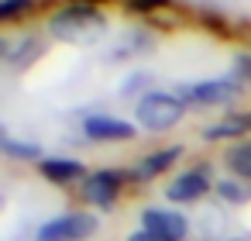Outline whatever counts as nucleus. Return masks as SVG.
I'll list each match as a JSON object with an SVG mask.
<instances>
[{
	"label": "nucleus",
	"instance_id": "obj_18",
	"mask_svg": "<svg viewBox=\"0 0 251 241\" xmlns=\"http://www.w3.org/2000/svg\"><path fill=\"white\" fill-rule=\"evenodd\" d=\"M127 7L131 11H155V7H169V0H127Z\"/></svg>",
	"mask_w": 251,
	"mask_h": 241
},
{
	"label": "nucleus",
	"instance_id": "obj_2",
	"mask_svg": "<svg viewBox=\"0 0 251 241\" xmlns=\"http://www.w3.org/2000/svg\"><path fill=\"white\" fill-rule=\"evenodd\" d=\"M134 117H138V128L158 134V131H169L176 128L182 117H186V104L179 93H165V90H151L138 100L134 107Z\"/></svg>",
	"mask_w": 251,
	"mask_h": 241
},
{
	"label": "nucleus",
	"instance_id": "obj_19",
	"mask_svg": "<svg viewBox=\"0 0 251 241\" xmlns=\"http://www.w3.org/2000/svg\"><path fill=\"white\" fill-rule=\"evenodd\" d=\"M127 241H165V238H158V234H151V231H145V227H141V231H134Z\"/></svg>",
	"mask_w": 251,
	"mask_h": 241
},
{
	"label": "nucleus",
	"instance_id": "obj_11",
	"mask_svg": "<svg viewBox=\"0 0 251 241\" xmlns=\"http://www.w3.org/2000/svg\"><path fill=\"white\" fill-rule=\"evenodd\" d=\"M248 131H251V114H230V117L210 124L203 134H206V141H217V138H241Z\"/></svg>",
	"mask_w": 251,
	"mask_h": 241
},
{
	"label": "nucleus",
	"instance_id": "obj_3",
	"mask_svg": "<svg viewBox=\"0 0 251 241\" xmlns=\"http://www.w3.org/2000/svg\"><path fill=\"white\" fill-rule=\"evenodd\" d=\"M97 231V217L93 214H62V217H52L38 227L35 241H86L93 238Z\"/></svg>",
	"mask_w": 251,
	"mask_h": 241
},
{
	"label": "nucleus",
	"instance_id": "obj_1",
	"mask_svg": "<svg viewBox=\"0 0 251 241\" xmlns=\"http://www.w3.org/2000/svg\"><path fill=\"white\" fill-rule=\"evenodd\" d=\"M107 18L90 4H69L49 18V31L62 42H93L103 31Z\"/></svg>",
	"mask_w": 251,
	"mask_h": 241
},
{
	"label": "nucleus",
	"instance_id": "obj_12",
	"mask_svg": "<svg viewBox=\"0 0 251 241\" xmlns=\"http://www.w3.org/2000/svg\"><path fill=\"white\" fill-rule=\"evenodd\" d=\"M42 52H45V42H42V38H21L18 45L7 49V62H11L14 69H25V66H31Z\"/></svg>",
	"mask_w": 251,
	"mask_h": 241
},
{
	"label": "nucleus",
	"instance_id": "obj_15",
	"mask_svg": "<svg viewBox=\"0 0 251 241\" xmlns=\"http://www.w3.org/2000/svg\"><path fill=\"white\" fill-rule=\"evenodd\" d=\"M35 0H0V21H14L25 11H31Z\"/></svg>",
	"mask_w": 251,
	"mask_h": 241
},
{
	"label": "nucleus",
	"instance_id": "obj_16",
	"mask_svg": "<svg viewBox=\"0 0 251 241\" xmlns=\"http://www.w3.org/2000/svg\"><path fill=\"white\" fill-rule=\"evenodd\" d=\"M217 193L227 200V203H244V189L237 186V183H230V179H224V183H217Z\"/></svg>",
	"mask_w": 251,
	"mask_h": 241
},
{
	"label": "nucleus",
	"instance_id": "obj_13",
	"mask_svg": "<svg viewBox=\"0 0 251 241\" xmlns=\"http://www.w3.org/2000/svg\"><path fill=\"white\" fill-rule=\"evenodd\" d=\"M224 162H227V169H230L237 179H251V141L230 145L227 155H224Z\"/></svg>",
	"mask_w": 251,
	"mask_h": 241
},
{
	"label": "nucleus",
	"instance_id": "obj_10",
	"mask_svg": "<svg viewBox=\"0 0 251 241\" xmlns=\"http://www.w3.org/2000/svg\"><path fill=\"white\" fill-rule=\"evenodd\" d=\"M38 169H42V176H45L49 183H59V186H62V183H73V179H79V176L86 172L76 159H45ZM83 179H86V176H83Z\"/></svg>",
	"mask_w": 251,
	"mask_h": 241
},
{
	"label": "nucleus",
	"instance_id": "obj_14",
	"mask_svg": "<svg viewBox=\"0 0 251 241\" xmlns=\"http://www.w3.org/2000/svg\"><path fill=\"white\" fill-rule=\"evenodd\" d=\"M4 152L11 159H38L42 155V148L35 141H14V138H4Z\"/></svg>",
	"mask_w": 251,
	"mask_h": 241
},
{
	"label": "nucleus",
	"instance_id": "obj_17",
	"mask_svg": "<svg viewBox=\"0 0 251 241\" xmlns=\"http://www.w3.org/2000/svg\"><path fill=\"white\" fill-rule=\"evenodd\" d=\"M234 62H237V66H234V83L251 80V55H237Z\"/></svg>",
	"mask_w": 251,
	"mask_h": 241
},
{
	"label": "nucleus",
	"instance_id": "obj_9",
	"mask_svg": "<svg viewBox=\"0 0 251 241\" xmlns=\"http://www.w3.org/2000/svg\"><path fill=\"white\" fill-rule=\"evenodd\" d=\"M179 155H182V148L179 145H172V148H158V152H151V155H145L138 165H134V179H155V176H162V172H169L176 162H179Z\"/></svg>",
	"mask_w": 251,
	"mask_h": 241
},
{
	"label": "nucleus",
	"instance_id": "obj_4",
	"mask_svg": "<svg viewBox=\"0 0 251 241\" xmlns=\"http://www.w3.org/2000/svg\"><path fill=\"white\" fill-rule=\"evenodd\" d=\"M237 93H241V90H237L234 80H203V83H186V86H179V97H182V104H189V107H217V104L234 100Z\"/></svg>",
	"mask_w": 251,
	"mask_h": 241
},
{
	"label": "nucleus",
	"instance_id": "obj_5",
	"mask_svg": "<svg viewBox=\"0 0 251 241\" xmlns=\"http://www.w3.org/2000/svg\"><path fill=\"white\" fill-rule=\"evenodd\" d=\"M210 189V165H196L189 172H179L169 186H165V200L172 203H196L203 200Z\"/></svg>",
	"mask_w": 251,
	"mask_h": 241
},
{
	"label": "nucleus",
	"instance_id": "obj_7",
	"mask_svg": "<svg viewBox=\"0 0 251 241\" xmlns=\"http://www.w3.org/2000/svg\"><path fill=\"white\" fill-rule=\"evenodd\" d=\"M141 227L158 234V238H165V241H182L186 231H189V220L172 207H148L141 214Z\"/></svg>",
	"mask_w": 251,
	"mask_h": 241
},
{
	"label": "nucleus",
	"instance_id": "obj_8",
	"mask_svg": "<svg viewBox=\"0 0 251 241\" xmlns=\"http://www.w3.org/2000/svg\"><path fill=\"white\" fill-rule=\"evenodd\" d=\"M121 193V169H97L83 179V196L93 207H114Z\"/></svg>",
	"mask_w": 251,
	"mask_h": 241
},
{
	"label": "nucleus",
	"instance_id": "obj_6",
	"mask_svg": "<svg viewBox=\"0 0 251 241\" xmlns=\"http://www.w3.org/2000/svg\"><path fill=\"white\" fill-rule=\"evenodd\" d=\"M83 134L90 141H131L138 134V128L114 114H90V117H83Z\"/></svg>",
	"mask_w": 251,
	"mask_h": 241
}]
</instances>
